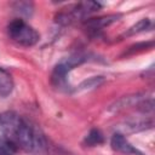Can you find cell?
Listing matches in <instances>:
<instances>
[{
    "instance_id": "cell-1",
    "label": "cell",
    "mask_w": 155,
    "mask_h": 155,
    "mask_svg": "<svg viewBox=\"0 0 155 155\" xmlns=\"http://www.w3.org/2000/svg\"><path fill=\"white\" fill-rule=\"evenodd\" d=\"M0 128L6 139L28 153L42 154L48 149L47 138L40 127L16 111L0 114Z\"/></svg>"
},
{
    "instance_id": "cell-2",
    "label": "cell",
    "mask_w": 155,
    "mask_h": 155,
    "mask_svg": "<svg viewBox=\"0 0 155 155\" xmlns=\"http://www.w3.org/2000/svg\"><path fill=\"white\" fill-rule=\"evenodd\" d=\"M7 33L16 44L24 47L34 46L40 39L39 33L21 18H16L10 22L7 25Z\"/></svg>"
},
{
    "instance_id": "cell-3",
    "label": "cell",
    "mask_w": 155,
    "mask_h": 155,
    "mask_svg": "<svg viewBox=\"0 0 155 155\" xmlns=\"http://www.w3.org/2000/svg\"><path fill=\"white\" fill-rule=\"evenodd\" d=\"M87 59H88L87 56L82 53H75V54H71L69 57L61 59L56 64L52 71V76H51L52 84L58 88H68L67 74L71 71L75 67H79L82 63H85Z\"/></svg>"
},
{
    "instance_id": "cell-4",
    "label": "cell",
    "mask_w": 155,
    "mask_h": 155,
    "mask_svg": "<svg viewBox=\"0 0 155 155\" xmlns=\"http://www.w3.org/2000/svg\"><path fill=\"white\" fill-rule=\"evenodd\" d=\"M110 145L111 148L117 151V153H122L125 155H143V153H140L137 148H134L126 138L124 134L121 133H115L111 137L110 140Z\"/></svg>"
},
{
    "instance_id": "cell-5",
    "label": "cell",
    "mask_w": 155,
    "mask_h": 155,
    "mask_svg": "<svg viewBox=\"0 0 155 155\" xmlns=\"http://www.w3.org/2000/svg\"><path fill=\"white\" fill-rule=\"evenodd\" d=\"M121 13H111V15H107V16H101L97 18H91L85 21V27L91 29V30H102L103 28L117 22L121 18Z\"/></svg>"
},
{
    "instance_id": "cell-6",
    "label": "cell",
    "mask_w": 155,
    "mask_h": 155,
    "mask_svg": "<svg viewBox=\"0 0 155 155\" xmlns=\"http://www.w3.org/2000/svg\"><path fill=\"white\" fill-rule=\"evenodd\" d=\"M13 90V80L8 71L0 68V97H7Z\"/></svg>"
},
{
    "instance_id": "cell-7",
    "label": "cell",
    "mask_w": 155,
    "mask_h": 155,
    "mask_svg": "<svg viewBox=\"0 0 155 155\" xmlns=\"http://www.w3.org/2000/svg\"><path fill=\"white\" fill-rule=\"evenodd\" d=\"M104 140V137H103V133L98 130V128H92L88 134L85 137L84 139V143L88 147H94V145H98V144H102Z\"/></svg>"
},
{
    "instance_id": "cell-8",
    "label": "cell",
    "mask_w": 155,
    "mask_h": 155,
    "mask_svg": "<svg viewBox=\"0 0 155 155\" xmlns=\"http://www.w3.org/2000/svg\"><path fill=\"white\" fill-rule=\"evenodd\" d=\"M149 25H150V19H149V18H143V19L138 21L136 24H133L132 27H130V28L125 31L124 36H131V35L142 33V31H144L145 29H148Z\"/></svg>"
},
{
    "instance_id": "cell-9",
    "label": "cell",
    "mask_w": 155,
    "mask_h": 155,
    "mask_svg": "<svg viewBox=\"0 0 155 155\" xmlns=\"http://www.w3.org/2000/svg\"><path fill=\"white\" fill-rule=\"evenodd\" d=\"M104 81L103 76H93V78H90L85 81H82L79 87H78V91H86V90H92V88H96L98 87L99 85H102Z\"/></svg>"
},
{
    "instance_id": "cell-10",
    "label": "cell",
    "mask_w": 155,
    "mask_h": 155,
    "mask_svg": "<svg viewBox=\"0 0 155 155\" xmlns=\"http://www.w3.org/2000/svg\"><path fill=\"white\" fill-rule=\"evenodd\" d=\"M18 147L8 139H0V155H15Z\"/></svg>"
},
{
    "instance_id": "cell-11",
    "label": "cell",
    "mask_w": 155,
    "mask_h": 155,
    "mask_svg": "<svg viewBox=\"0 0 155 155\" xmlns=\"http://www.w3.org/2000/svg\"><path fill=\"white\" fill-rule=\"evenodd\" d=\"M13 6H15V10H17L21 13H24L25 16H29L33 12V4L31 2L19 1V2H15Z\"/></svg>"
},
{
    "instance_id": "cell-12",
    "label": "cell",
    "mask_w": 155,
    "mask_h": 155,
    "mask_svg": "<svg viewBox=\"0 0 155 155\" xmlns=\"http://www.w3.org/2000/svg\"><path fill=\"white\" fill-rule=\"evenodd\" d=\"M153 46H154V42L153 41H149V42H140V44H136V45H133V46H131L130 48H128V52L127 53H134V52H137V51H143L144 48H153Z\"/></svg>"
}]
</instances>
